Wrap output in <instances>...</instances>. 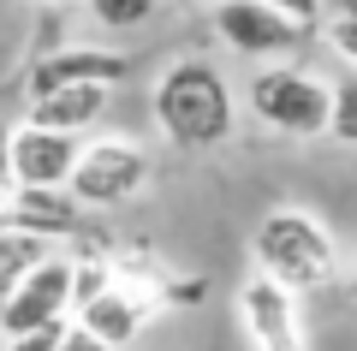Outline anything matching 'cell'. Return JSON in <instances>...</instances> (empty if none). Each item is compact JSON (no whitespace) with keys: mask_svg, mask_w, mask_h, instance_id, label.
<instances>
[{"mask_svg":"<svg viewBox=\"0 0 357 351\" xmlns=\"http://www.w3.org/2000/svg\"><path fill=\"white\" fill-rule=\"evenodd\" d=\"M107 101H114L107 84H66V89L36 96L24 119H30V126H48V131H66V137H84V131L107 113Z\"/></svg>","mask_w":357,"mask_h":351,"instance_id":"8fae6325","label":"cell"},{"mask_svg":"<svg viewBox=\"0 0 357 351\" xmlns=\"http://www.w3.org/2000/svg\"><path fill=\"white\" fill-rule=\"evenodd\" d=\"M149 315H161V304H155L143 286H126V280L114 274V286H107V292H96L89 304H77V310H72V322L84 327L89 339H102L107 351H126L131 339L143 334V322H149Z\"/></svg>","mask_w":357,"mask_h":351,"instance_id":"ba28073f","label":"cell"},{"mask_svg":"<svg viewBox=\"0 0 357 351\" xmlns=\"http://www.w3.org/2000/svg\"><path fill=\"white\" fill-rule=\"evenodd\" d=\"M250 256H256V274H268L274 286L298 292V298L340 280V244H333V232L310 209L262 214V226L250 239Z\"/></svg>","mask_w":357,"mask_h":351,"instance_id":"7a4b0ae2","label":"cell"},{"mask_svg":"<svg viewBox=\"0 0 357 351\" xmlns=\"http://www.w3.org/2000/svg\"><path fill=\"white\" fill-rule=\"evenodd\" d=\"M126 72H131L126 54H114V48H89V42H72V48L36 54V66H30L24 89H30V101L48 96V89H66V84H107V89H114V84H126Z\"/></svg>","mask_w":357,"mask_h":351,"instance_id":"9c48e42d","label":"cell"},{"mask_svg":"<svg viewBox=\"0 0 357 351\" xmlns=\"http://www.w3.org/2000/svg\"><path fill=\"white\" fill-rule=\"evenodd\" d=\"M155 179V161L137 137H96V143H77V167L66 179V197L77 209H119V202L143 197V185Z\"/></svg>","mask_w":357,"mask_h":351,"instance_id":"3957f363","label":"cell"},{"mask_svg":"<svg viewBox=\"0 0 357 351\" xmlns=\"http://www.w3.org/2000/svg\"><path fill=\"white\" fill-rule=\"evenodd\" d=\"M0 137H6V167H13L18 191H66V179H72V167H77V137L48 131V126H30V119L6 126Z\"/></svg>","mask_w":357,"mask_h":351,"instance_id":"52a82bcc","label":"cell"},{"mask_svg":"<svg viewBox=\"0 0 357 351\" xmlns=\"http://www.w3.org/2000/svg\"><path fill=\"white\" fill-rule=\"evenodd\" d=\"M351 292H357V262H351Z\"/></svg>","mask_w":357,"mask_h":351,"instance_id":"d6986e66","label":"cell"},{"mask_svg":"<svg viewBox=\"0 0 357 351\" xmlns=\"http://www.w3.org/2000/svg\"><path fill=\"white\" fill-rule=\"evenodd\" d=\"M262 6H268V13H280L286 24H292V30H304V36L321 24V0H262Z\"/></svg>","mask_w":357,"mask_h":351,"instance_id":"2e32d148","label":"cell"},{"mask_svg":"<svg viewBox=\"0 0 357 351\" xmlns=\"http://www.w3.org/2000/svg\"><path fill=\"white\" fill-rule=\"evenodd\" d=\"M60 351H107V345H102V339H89L77 322H66V334H60Z\"/></svg>","mask_w":357,"mask_h":351,"instance_id":"ac0fdd59","label":"cell"},{"mask_svg":"<svg viewBox=\"0 0 357 351\" xmlns=\"http://www.w3.org/2000/svg\"><path fill=\"white\" fill-rule=\"evenodd\" d=\"M321 18H328L333 54H345L357 66V0H321Z\"/></svg>","mask_w":357,"mask_h":351,"instance_id":"5bb4252c","label":"cell"},{"mask_svg":"<svg viewBox=\"0 0 357 351\" xmlns=\"http://www.w3.org/2000/svg\"><path fill=\"white\" fill-rule=\"evenodd\" d=\"M149 113L173 149H220L232 137L238 101H232V84L220 77V66L173 60L149 89Z\"/></svg>","mask_w":357,"mask_h":351,"instance_id":"6da1fadb","label":"cell"},{"mask_svg":"<svg viewBox=\"0 0 357 351\" xmlns=\"http://www.w3.org/2000/svg\"><path fill=\"white\" fill-rule=\"evenodd\" d=\"M48 6H54V0H48Z\"/></svg>","mask_w":357,"mask_h":351,"instance_id":"44dd1931","label":"cell"},{"mask_svg":"<svg viewBox=\"0 0 357 351\" xmlns=\"http://www.w3.org/2000/svg\"><path fill=\"white\" fill-rule=\"evenodd\" d=\"M48 322H72V256L60 251L48 262H36L13 292H0V339L48 327Z\"/></svg>","mask_w":357,"mask_h":351,"instance_id":"5b68a950","label":"cell"},{"mask_svg":"<svg viewBox=\"0 0 357 351\" xmlns=\"http://www.w3.org/2000/svg\"><path fill=\"white\" fill-rule=\"evenodd\" d=\"M185 6H191V0H185Z\"/></svg>","mask_w":357,"mask_h":351,"instance_id":"ffe728a7","label":"cell"},{"mask_svg":"<svg viewBox=\"0 0 357 351\" xmlns=\"http://www.w3.org/2000/svg\"><path fill=\"white\" fill-rule=\"evenodd\" d=\"M60 334H66V322H48V327H30V334L0 339V351H60Z\"/></svg>","mask_w":357,"mask_h":351,"instance_id":"e0dca14e","label":"cell"},{"mask_svg":"<svg viewBox=\"0 0 357 351\" xmlns=\"http://www.w3.org/2000/svg\"><path fill=\"white\" fill-rule=\"evenodd\" d=\"M328 107H333V89L304 66H268L250 77V113L280 137H321Z\"/></svg>","mask_w":357,"mask_h":351,"instance_id":"277c9868","label":"cell"},{"mask_svg":"<svg viewBox=\"0 0 357 351\" xmlns=\"http://www.w3.org/2000/svg\"><path fill=\"white\" fill-rule=\"evenodd\" d=\"M215 36L232 54H286L304 42V30H292L280 13H268L262 0H220L215 6Z\"/></svg>","mask_w":357,"mask_h":351,"instance_id":"30bf717a","label":"cell"},{"mask_svg":"<svg viewBox=\"0 0 357 351\" xmlns=\"http://www.w3.org/2000/svg\"><path fill=\"white\" fill-rule=\"evenodd\" d=\"M238 322H244V334H250L256 351H310L298 292L274 286L268 274H250V280H244V292H238Z\"/></svg>","mask_w":357,"mask_h":351,"instance_id":"8992f818","label":"cell"},{"mask_svg":"<svg viewBox=\"0 0 357 351\" xmlns=\"http://www.w3.org/2000/svg\"><path fill=\"white\" fill-rule=\"evenodd\" d=\"M161 13V0H89V18L102 30H143Z\"/></svg>","mask_w":357,"mask_h":351,"instance_id":"4fadbf2b","label":"cell"},{"mask_svg":"<svg viewBox=\"0 0 357 351\" xmlns=\"http://www.w3.org/2000/svg\"><path fill=\"white\" fill-rule=\"evenodd\" d=\"M54 244L36 239V232H18V226H0V292H13L18 280L30 274L36 262H48Z\"/></svg>","mask_w":357,"mask_h":351,"instance_id":"7c38bea8","label":"cell"},{"mask_svg":"<svg viewBox=\"0 0 357 351\" xmlns=\"http://www.w3.org/2000/svg\"><path fill=\"white\" fill-rule=\"evenodd\" d=\"M328 137L345 143V149H357V72L345 77L340 89H333V107H328Z\"/></svg>","mask_w":357,"mask_h":351,"instance_id":"9a60e30c","label":"cell"}]
</instances>
